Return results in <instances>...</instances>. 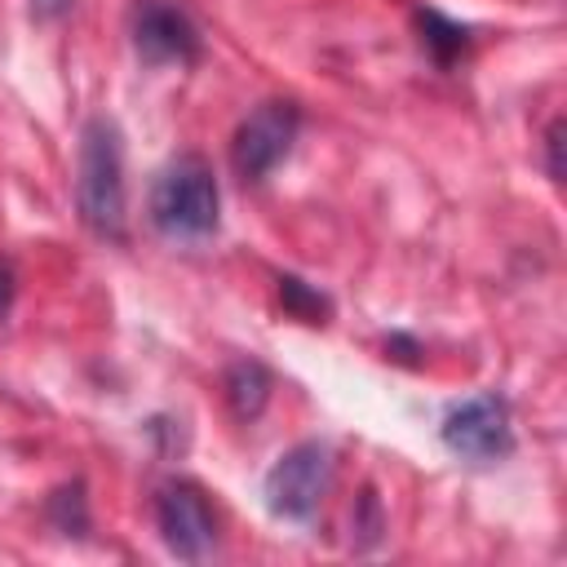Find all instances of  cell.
<instances>
[{
  "label": "cell",
  "mask_w": 567,
  "mask_h": 567,
  "mask_svg": "<svg viewBox=\"0 0 567 567\" xmlns=\"http://www.w3.org/2000/svg\"><path fill=\"white\" fill-rule=\"evenodd\" d=\"M75 208L80 221L111 244L128 239V186H124V137L111 115H93L80 128L75 159Z\"/></svg>",
  "instance_id": "cell-1"
},
{
  "label": "cell",
  "mask_w": 567,
  "mask_h": 567,
  "mask_svg": "<svg viewBox=\"0 0 567 567\" xmlns=\"http://www.w3.org/2000/svg\"><path fill=\"white\" fill-rule=\"evenodd\" d=\"M146 217L173 244H204L208 235H217L221 190H217V177H213L208 159H199V155L168 159L151 182Z\"/></svg>",
  "instance_id": "cell-2"
},
{
  "label": "cell",
  "mask_w": 567,
  "mask_h": 567,
  "mask_svg": "<svg viewBox=\"0 0 567 567\" xmlns=\"http://www.w3.org/2000/svg\"><path fill=\"white\" fill-rule=\"evenodd\" d=\"M328 483H332V452H328V443L301 439V443H292V447L266 470L261 496H266V509H270L275 518L306 523V518L319 509Z\"/></svg>",
  "instance_id": "cell-3"
},
{
  "label": "cell",
  "mask_w": 567,
  "mask_h": 567,
  "mask_svg": "<svg viewBox=\"0 0 567 567\" xmlns=\"http://www.w3.org/2000/svg\"><path fill=\"white\" fill-rule=\"evenodd\" d=\"M155 523H159V536H164L173 558H182V563L213 558V549H217V518H213L208 496L195 483H186V478L164 483L155 492Z\"/></svg>",
  "instance_id": "cell-4"
},
{
  "label": "cell",
  "mask_w": 567,
  "mask_h": 567,
  "mask_svg": "<svg viewBox=\"0 0 567 567\" xmlns=\"http://www.w3.org/2000/svg\"><path fill=\"white\" fill-rule=\"evenodd\" d=\"M439 439L452 456L461 461H501L514 447V425H509V403L501 394H474L465 403H456L443 425Z\"/></svg>",
  "instance_id": "cell-5"
},
{
  "label": "cell",
  "mask_w": 567,
  "mask_h": 567,
  "mask_svg": "<svg viewBox=\"0 0 567 567\" xmlns=\"http://www.w3.org/2000/svg\"><path fill=\"white\" fill-rule=\"evenodd\" d=\"M301 128V111L292 102H261L257 111H248V120L235 128L230 142V164L244 182H261L297 142Z\"/></svg>",
  "instance_id": "cell-6"
},
{
  "label": "cell",
  "mask_w": 567,
  "mask_h": 567,
  "mask_svg": "<svg viewBox=\"0 0 567 567\" xmlns=\"http://www.w3.org/2000/svg\"><path fill=\"white\" fill-rule=\"evenodd\" d=\"M128 31H133V49L146 66H173V62L190 66L204 49L195 22L168 0H137Z\"/></svg>",
  "instance_id": "cell-7"
},
{
  "label": "cell",
  "mask_w": 567,
  "mask_h": 567,
  "mask_svg": "<svg viewBox=\"0 0 567 567\" xmlns=\"http://www.w3.org/2000/svg\"><path fill=\"white\" fill-rule=\"evenodd\" d=\"M221 385H226V403H230V412L239 421H257L261 408L270 403V372L257 359H235L226 368V381Z\"/></svg>",
  "instance_id": "cell-8"
},
{
  "label": "cell",
  "mask_w": 567,
  "mask_h": 567,
  "mask_svg": "<svg viewBox=\"0 0 567 567\" xmlns=\"http://www.w3.org/2000/svg\"><path fill=\"white\" fill-rule=\"evenodd\" d=\"M412 22H416V31H421L425 53H430L439 66H452V62L470 49V27L452 22V18H447V13H439V9H416V13H412Z\"/></svg>",
  "instance_id": "cell-9"
},
{
  "label": "cell",
  "mask_w": 567,
  "mask_h": 567,
  "mask_svg": "<svg viewBox=\"0 0 567 567\" xmlns=\"http://www.w3.org/2000/svg\"><path fill=\"white\" fill-rule=\"evenodd\" d=\"M279 306H284V315H292L301 323H328V315H332V301L297 275H279Z\"/></svg>",
  "instance_id": "cell-10"
},
{
  "label": "cell",
  "mask_w": 567,
  "mask_h": 567,
  "mask_svg": "<svg viewBox=\"0 0 567 567\" xmlns=\"http://www.w3.org/2000/svg\"><path fill=\"white\" fill-rule=\"evenodd\" d=\"M49 518H53V527H58V532H66V536H84V532H89L84 487H80V483L58 487V492L49 496Z\"/></svg>",
  "instance_id": "cell-11"
},
{
  "label": "cell",
  "mask_w": 567,
  "mask_h": 567,
  "mask_svg": "<svg viewBox=\"0 0 567 567\" xmlns=\"http://www.w3.org/2000/svg\"><path fill=\"white\" fill-rule=\"evenodd\" d=\"M545 168H549V182H563V120H554L545 133Z\"/></svg>",
  "instance_id": "cell-12"
},
{
  "label": "cell",
  "mask_w": 567,
  "mask_h": 567,
  "mask_svg": "<svg viewBox=\"0 0 567 567\" xmlns=\"http://www.w3.org/2000/svg\"><path fill=\"white\" fill-rule=\"evenodd\" d=\"M13 297H18V275H13V266L0 257V323H4L9 310H13Z\"/></svg>",
  "instance_id": "cell-13"
},
{
  "label": "cell",
  "mask_w": 567,
  "mask_h": 567,
  "mask_svg": "<svg viewBox=\"0 0 567 567\" xmlns=\"http://www.w3.org/2000/svg\"><path fill=\"white\" fill-rule=\"evenodd\" d=\"M71 9H75V0H31V13L35 18H62Z\"/></svg>",
  "instance_id": "cell-14"
}]
</instances>
